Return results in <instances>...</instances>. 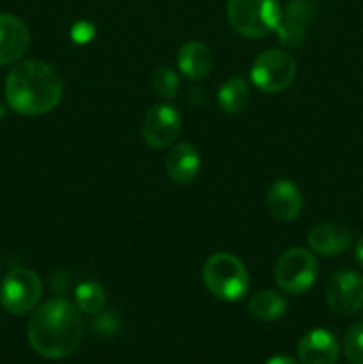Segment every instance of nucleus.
<instances>
[{
    "mask_svg": "<svg viewBox=\"0 0 363 364\" xmlns=\"http://www.w3.org/2000/svg\"><path fill=\"white\" fill-rule=\"evenodd\" d=\"M31 347L46 359H63L78 350L84 338V322L78 308L64 299L39 306L28 320Z\"/></svg>",
    "mask_w": 363,
    "mask_h": 364,
    "instance_id": "f257e3e1",
    "label": "nucleus"
},
{
    "mask_svg": "<svg viewBox=\"0 0 363 364\" xmlns=\"http://www.w3.org/2000/svg\"><path fill=\"white\" fill-rule=\"evenodd\" d=\"M63 80L50 64L25 60L16 64L6 78L7 105L23 116H41L59 105Z\"/></svg>",
    "mask_w": 363,
    "mask_h": 364,
    "instance_id": "f03ea898",
    "label": "nucleus"
},
{
    "mask_svg": "<svg viewBox=\"0 0 363 364\" xmlns=\"http://www.w3.org/2000/svg\"><path fill=\"white\" fill-rule=\"evenodd\" d=\"M203 283L206 290L224 302H238L249 291V274L244 263L233 255L217 252L203 265Z\"/></svg>",
    "mask_w": 363,
    "mask_h": 364,
    "instance_id": "7ed1b4c3",
    "label": "nucleus"
},
{
    "mask_svg": "<svg viewBox=\"0 0 363 364\" xmlns=\"http://www.w3.org/2000/svg\"><path fill=\"white\" fill-rule=\"evenodd\" d=\"M228 21L249 39H262L276 32L283 20L278 0H228Z\"/></svg>",
    "mask_w": 363,
    "mask_h": 364,
    "instance_id": "20e7f679",
    "label": "nucleus"
},
{
    "mask_svg": "<svg viewBox=\"0 0 363 364\" xmlns=\"http://www.w3.org/2000/svg\"><path fill=\"white\" fill-rule=\"evenodd\" d=\"M319 276V263L310 251L292 247L278 258L274 279L278 287L290 295H301L313 287Z\"/></svg>",
    "mask_w": 363,
    "mask_h": 364,
    "instance_id": "39448f33",
    "label": "nucleus"
},
{
    "mask_svg": "<svg viewBox=\"0 0 363 364\" xmlns=\"http://www.w3.org/2000/svg\"><path fill=\"white\" fill-rule=\"evenodd\" d=\"M298 63L288 52L270 48L260 53L251 64L249 77L263 92H280L294 82Z\"/></svg>",
    "mask_w": 363,
    "mask_h": 364,
    "instance_id": "423d86ee",
    "label": "nucleus"
},
{
    "mask_svg": "<svg viewBox=\"0 0 363 364\" xmlns=\"http://www.w3.org/2000/svg\"><path fill=\"white\" fill-rule=\"evenodd\" d=\"M43 284L36 272L28 269H13L0 284V304L11 315H25L41 299Z\"/></svg>",
    "mask_w": 363,
    "mask_h": 364,
    "instance_id": "0eeeda50",
    "label": "nucleus"
},
{
    "mask_svg": "<svg viewBox=\"0 0 363 364\" xmlns=\"http://www.w3.org/2000/svg\"><path fill=\"white\" fill-rule=\"evenodd\" d=\"M326 302L333 313L351 316L363 308V276L354 270H340L326 283Z\"/></svg>",
    "mask_w": 363,
    "mask_h": 364,
    "instance_id": "6e6552de",
    "label": "nucleus"
},
{
    "mask_svg": "<svg viewBox=\"0 0 363 364\" xmlns=\"http://www.w3.org/2000/svg\"><path fill=\"white\" fill-rule=\"evenodd\" d=\"M182 132V116L173 105H155L142 121L141 134L146 144L162 149L173 144Z\"/></svg>",
    "mask_w": 363,
    "mask_h": 364,
    "instance_id": "1a4fd4ad",
    "label": "nucleus"
},
{
    "mask_svg": "<svg viewBox=\"0 0 363 364\" xmlns=\"http://www.w3.org/2000/svg\"><path fill=\"white\" fill-rule=\"evenodd\" d=\"M31 45V32L20 18L0 14V66H7L25 55Z\"/></svg>",
    "mask_w": 363,
    "mask_h": 364,
    "instance_id": "9d476101",
    "label": "nucleus"
},
{
    "mask_svg": "<svg viewBox=\"0 0 363 364\" xmlns=\"http://www.w3.org/2000/svg\"><path fill=\"white\" fill-rule=\"evenodd\" d=\"M340 347L333 333L326 329H313L301 338L298 355L301 364H335Z\"/></svg>",
    "mask_w": 363,
    "mask_h": 364,
    "instance_id": "9b49d317",
    "label": "nucleus"
},
{
    "mask_svg": "<svg viewBox=\"0 0 363 364\" xmlns=\"http://www.w3.org/2000/svg\"><path fill=\"white\" fill-rule=\"evenodd\" d=\"M310 247L320 256H338L352 244L351 228L337 223H322L312 228L308 233Z\"/></svg>",
    "mask_w": 363,
    "mask_h": 364,
    "instance_id": "f8f14e48",
    "label": "nucleus"
},
{
    "mask_svg": "<svg viewBox=\"0 0 363 364\" xmlns=\"http://www.w3.org/2000/svg\"><path fill=\"white\" fill-rule=\"evenodd\" d=\"M267 208L270 215L278 220L290 223L301 213L302 196L301 191L290 180H276L269 187L265 196Z\"/></svg>",
    "mask_w": 363,
    "mask_h": 364,
    "instance_id": "ddd939ff",
    "label": "nucleus"
},
{
    "mask_svg": "<svg viewBox=\"0 0 363 364\" xmlns=\"http://www.w3.org/2000/svg\"><path fill=\"white\" fill-rule=\"evenodd\" d=\"M201 159L198 149L189 142H178L166 155V173L174 183L189 185L198 178Z\"/></svg>",
    "mask_w": 363,
    "mask_h": 364,
    "instance_id": "4468645a",
    "label": "nucleus"
},
{
    "mask_svg": "<svg viewBox=\"0 0 363 364\" xmlns=\"http://www.w3.org/2000/svg\"><path fill=\"white\" fill-rule=\"evenodd\" d=\"M177 64L182 73L191 80H205L214 66L212 52L199 41H189L178 50Z\"/></svg>",
    "mask_w": 363,
    "mask_h": 364,
    "instance_id": "2eb2a0df",
    "label": "nucleus"
},
{
    "mask_svg": "<svg viewBox=\"0 0 363 364\" xmlns=\"http://www.w3.org/2000/svg\"><path fill=\"white\" fill-rule=\"evenodd\" d=\"M287 308V299L273 290L256 291L249 299V313L263 322H276V320L283 318Z\"/></svg>",
    "mask_w": 363,
    "mask_h": 364,
    "instance_id": "dca6fc26",
    "label": "nucleus"
},
{
    "mask_svg": "<svg viewBox=\"0 0 363 364\" xmlns=\"http://www.w3.org/2000/svg\"><path fill=\"white\" fill-rule=\"evenodd\" d=\"M217 103L226 114H241L249 103V85L242 77L224 82L217 92Z\"/></svg>",
    "mask_w": 363,
    "mask_h": 364,
    "instance_id": "f3484780",
    "label": "nucleus"
},
{
    "mask_svg": "<svg viewBox=\"0 0 363 364\" xmlns=\"http://www.w3.org/2000/svg\"><path fill=\"white\" fill-rule=\"evenodd\" d=\"M107 294L96 281H84L75 288V304L85 315H98L105 308Z\"/></svg>",
    "mask_w": 363,
    "mask_h": 364,
    "instance_id": "a211bd4d",
    "label": "nucleus"
},
{
    "mask_svg": "<svg viewBox=\"0 0 363 364\" xmlns=\"http://www.w3.org/2000/svg\"><path fill=\"white\" fill-rule=\"evenodd\" d=\"M152 85L162 98L173 100L177 96L178 87H180V78H178L174 70H171L167 66H160L153 73Z\"/></svg>",
    "mask_w": 363,
    "mask_h": 364,
    "instance_id": "6ab92c4d",
    "label": "nucleus"
},
{
    "mask_svg": "<svg viewBox=\"0 0 363 364\" xmlns=\"http://www.w3.org/2000/svg\"><path fill=\"white\" fill-rule=\"evenodd\" d=\"M344 354L351 364H363V322L352 323L344 336Z\"/></svg>",
    "mask_w": 363,
    "mask_h": 364,
    "instance_id": "aec40b11",
    "label": "nucleus"
},
{
    "mask_svg": "<svg viewBox=\"0 0 363 364\" xmlns=\"http://www.w3.org/2000/svg\"><path fill=\"white\" fill-rule=\"evenodd\" d=\"M313 18H315V6L308 0H290L283 14V20L298 23L305 28L312 23Z\"/></svg>",
    "mask_w": 363,
    "mask_h": 364,
    "instance_id": "412c9836",
    "label": "nucleus"
},
{
    "mask_svg": "<svg viewBox=\"0 0 363 364\" xmlns=\"http://www.w3.org/2000/svg\"><path fill=\"white\" fill-rule=\"evenodd\" d=\"M276 34L281 45L287 46V48H298L305 43L306 28L298 23H292V21L281 20V23L276 28Z\"/></svg>",
    "mask_w": 363,
    "mask_h": 364,
    "instance_id": "4be33fe9",
    "label": "nucleus"
},
{
    "mask_svg": "<svg viewBox=\"0 0 363 364\" xmlns=\"http://www.w3.org/2000/svg\"><path fill=\"white\" fill-rule=\"evenodd\" d=\"M95 27H93V23H89V21H78V23L73 25V28H71V39H73L75 43H78V45H84V43H89L93 39V36H95Z\"/></svg>",
    "mask_w": 363,
    "mask_h": 364,
    "instance_id": "5701e85b",
    "label": "nucleus"
},
{
    "mask_svg": "<svg viewBox=\"0 0 363 364\" xmlns=\"http://www.w3.org/2000/svg\"><path fill=\"white\" fill-rule=\"evenodd\" d=\"M265 364H299V363L295 361V359L288 358V355H274V358H270Z\"/></svg>",
    "mask_w": 363,
    "mask_h": 364,
    "instance_id": "b1692460",
    "label": "nucleus"
},
{
    "mask_svg": "<svg viewBox=\"0 0 363 364\" xmlns=\"http://www.w3.org/2000/svg\"><path fill=\"white\" fill-rule=\"evenodd\" d=\"M354 258H356V263H358L359 267L363 269V237L359 238L358 244H356V249H354Z\"/></svg>",
    "mask_w": 363,
    "mask_h": 364,
    "instance_id": "393cba45",
    "label": "nucleus"
},
{
    "mask_svg": "<svg viewBox=\"0 0 363 364\" xmlns=\"http://www.w3.org/2000/svg\"><path fill=\"white\" fill-rule=\"evenodd\" d=\"M6 114H7L6 105H4V103L0 102V119H4V117H6Z\"/></svg>",
    "mask_w": 363,
    "mask_h": 364,
    "instance_id": "a878e982",
    "label": "nucleus"
}]
</instances>
